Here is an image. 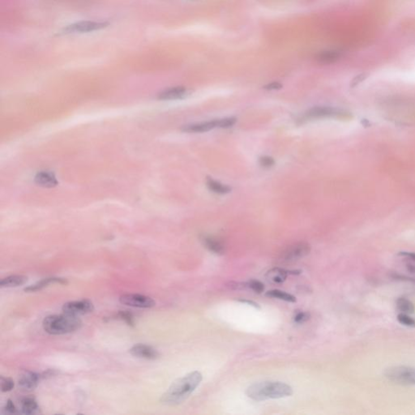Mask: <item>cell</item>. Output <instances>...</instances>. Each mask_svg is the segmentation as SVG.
I'll return each instance as SVG.
<instances>
[{
  "mask_svg": "<svg viewBox=\"0 0 415 415\" xmlns=\"http://www.w3.org/2000/svg\"><path fill=\"white\" fill-rule=\"evenodd\" d=\"M202 375L193 371L174 381L168 390L160 398V402L166 406H178L185 402L202 381Z\"/></svg>",
  "mask_w": 415,
  "mask_h": 415,
  "instance_id": "cell-1",
  "label": "cell"
},
{
  "mask_svg": "<svg viewBox=\"0 0 415 415\" xmlns=\"http://www.w3.org/2000/svg\"><path fill=\"white\" fill-rule=\"evenodd\" d=\"M246 394L254 401L261 402L290 397L293 394V389L290 385L282 382L264 381L248 387Z\"/></svg>",
  "mask_w": 415,
  "mask_h": 415,
  "instance_id": "cell-2",
  "label": "cell"
},
{
  "mask_svg": "<svg viewBox=\"0 0 415 415\" xmlns=\"http://www.w3.org/2000/svg\"><path fill=\"white\" fill-rule=\"evenodd\" d=\"M43 328L50 335H63L76 332L82 326V321L72 315H53L46 317L43 322Z\"/></svg>",
  "mask_w": 415,
  "mask_h": 415,
  "instance_id": "cell-3",
  "label": "cell"
},
{
  "mask_svg": "<svg viewBox=\"0 0 415 415\" xmlns=\"http://www.w3.org/2000/svg\"><path fill=\"white\" fill-rule=\"evenodd\" d=\"M387 379L403 386H415V368L407 366L391 367L384 371Z\"/></svg>",
  "mask_w": 415,
  "mask_h": 415,
  "instance_id": "cell-4",
  "label": "cell"
},
{
  "mask_svg": "<svg viewBox=\"0 0 415 415\" xmlns=\"http://www.w3.org/2000/svg\"><path fill=\"white\" fill-rule=\"evenodd\" d=\"M237 119L234 117L224 118V119H214L212 121L199 123V124H189L183 128L184 132L186 133H205L208 131L213 130L214 128H228L234 125Z\"/></svg>",
  "mask_w": 415,
  "mask_h": 415,
  "instance_id": "cell-5",
  "label": "cell"
},
{
  "mask_svg": "<svg viewBox=\"0 0 415 415\" xmlns=\"http://www.w3.org/2000/svg\"><path fill=\"white\" fill-rule=\"evenodd\" d=\"M108 26H109V23L106 21L84 20V21L73 23L72 25L66 26L62 29L61 34H65V35L86 34V33H91V32L98 31V30L106 29Z\"/></svg>",
  "mask_w": 415,
  "mask_h": 415,
  "instance_id": "cell-6",
  "label": "cell"
},
{
  "mask_svg": "<svg viewBox=\"0 0 415 415\" xmlns=\"http://www.w3.org/2000/svg\"><path fill=\"white\" fill-rule=\"evenodd\" d=\"M311 251V246L305 242H299L290 245L280 255V261L282 262H294L308 256Z\"/></svg>",
  "mask_w": 415,
  "mask_h": 415,
  "instance_id": "cell-7",
  "label": "cell"
},
{
  "mask_svg": "<svg viewBox=\"0 0 415 415\" xmlns=\"http://www.w3.org/2000/svg\"><path fill=\"white\" fill-rule=\"evenodd\" d=\"M349 113L345 110L331 106H315L306 112V119H321V118H347Z\"/></svg>",
  "mask_w": 415,
  "mask_h": 415,
  "instance_id": "cell-8",
  "label": "cell"
},
{
  "mask_svg": "<svg viewBox=\"0 0 415 415\" xmlns=\"http://www.w3.org/2000/svg\"><path fill=\"white\" fill-rule=\"evenodd\" d=\"M119 302L124 305L133 308H151L156 305L155 301L150 297L139 294H126L119 297Z\"/></svg>",
  "mask_w": 415,
  "mask_h": 415,
  "instance_id": "cell-9",
  "label": "cell"
},
{
  "mask_svg": "<svg viewBox=\"0 0 415 415\" xmlns=\"http://www.w3.org/2000/svg\"><path fill=\"white\" fill-rule=\"evenodd\" d=\"M62 310L65 314L78 317L92 312L94 310V306L89 299H81L66 303L63 304Z\"/></svg>",
  "mask_w": 415,
  "mask_h": 415,
  "instance_id": "cell-10",
  "label": "cell"
},
{
  "mask_svg": "<svg viewBox=\"0 0 415 415\" xmlns=\"http://www.w3.org/2000/svg\"><path fill=\"white\" fill-rule=\"evenodd\" d=\"M42 375L33 371H25L20 375L18 379V386L25 392H31L39 385Z\"/></svg>",
  "mask_w": 415,
  "mask_h": 415,
  "instance_id": "cell-11",
  "label": "cell"
},
{
  "mask_svg": "<svg viewBox=\"0 0 415 415\" xmlns=\"http://www.w3.org/2000/svg\"><path fill=\"white\" fill-rule=\"evenodd\" d=\"M129 353L134 357L148 360H155L160 356L159 352L156 349L145 344H137L133 346L129 350Z\"/></svg>",
  "mask_w": 415,
  "mask_h": 415,
  "instance_id": "cell-12",
  "label": "cell"
},
{
  "mask_svg": "<svg viewBox=\"0 0 415 415\" xmlns=\"http://www.w3.org/2000/svg\"><path fill=\"white\" fill-rule=\"evenodd\" d=\"M188 94V90L183 86H176V87L169 88L163 90L158 94V99L160 100H177L182 99Z\"/></svg>",
  "mask_w": 415,
  "mask_h": 415,
  "instance_id": "cell-13",
  "label": "cell"
},
{
  "mask_svg": "<svg viewBox=\"0 0 415 415\" xmlns=\"http://www.w3.org/2000/svg\"><path fill=\"white\" fill-rule=\"evenodd\" d=\"M203 244L209 251L216 255H223L226 251L224 243L213 236H203L201 238Z\"/></svg>",
  "mask_w": 415,
  "mask_h": 415,
  "instance_id": "cell-14",
  "label": "cell"
},
{
  "mask_svg": "<svg viewBox=\"0 0 415 415\" xmlns=\"http://www.w3.org/2000/svg\"><path fill=\"white\" fill-rule=\"evenodd\" d=\"M19 413L24 415H37L40 413V408L36 400L34 397H24L20 400Z\"/></svg>",
  "mask_w": 415,
  "mask_h": 415,
  "instance_id": "cell-15",
  "label": "cell"
},
{
  "mask_svg": "<svg viewBox=\"0 0 415 415\" xmlns=\"http://www.w3.org/2000/svg\"><path fill=\"white\" fill-rule=\"evenodd\" d=\"M54 283H58V284H62V285H67L68 284V280L64 278H61V277H47V278H44L43 280H39L38 282L35 283L34 285H29L28 287L25 288V292L39 291L42 290L44 288L47 287L48 285L54 284Z\"/></svg>",
  "mask_w": 415,
  "mask_h": 415,
  "instance_id": "cell-16",
  "label": "cell"
},
{
  "mask_svg": "<svg viewBox=\"0 0 415 415\" xmlns=\"http://www.w3.org/2000/svg\"><path fill=\"white\" fill-rule=\"evenodd\" d=\"M34 180L38 185L44 187H53L58 184L55 175L50 171H40L37 174Z\"/></svg>",
  "mask_w": 415,
  "mask_h": 415,
  "instance_id": "cell-17",
  "label": "cell"
},
{
  "mask_svg": "<svg viewBox=\"0 0 415 415\" xmlns=\"http://www.w3.org/2000/svg\"><path fill=\"white\" fill-rule=\"evenodd\" d=\"M28 281V277L25 275H11L2 278L0 281V287H17L24 285Z\"/></svg>",
  "mask_w": 415,
  "mask_h": 415,
  "instance_id": "cell-18",
  "label": "cell"
},
{
  "mask_svg": "<svg viewBox=\"0 0 415 415\" xmlns=\"http://www.w3.org/2000/svg\"><path fill=\"white\" fill-rule=\"evenodd\" d=\"M289 271L280 269V268H274L268 272L266 274V278L270 282L274 284H281L285 281L287 277Z\"/></svg>",
  "mask_w": 415,
  "mask_h": 415,
  "instance_id": "cell-19",
  "label": "cell"
},
{
  "mask_svg": "<svg viewBox=\"0 0 415 415\" xmlns=\"http://www.w3.org/2000/svg\"><path fill=\"white\" fill-rule=\"evenodd\" d=\"M341 56V52L338 51V50H326V51L319 53L316 58H317L319 63L327 64V63H334L336 61L338 60Z\"/></svg>",
  "mask_w": 415,
  "mask_h": 415,
  "instance_id": "cell-20",
  "label": "cell"
},
{
  "mask_svg": "<svg viewBox=\"0 0 415 415\" xmlns=\"http://www.w3.org/2000/svg\"><path fill=\"white\" fill-rule=\"evenodd\" d=\"M206 184L209 190L214 192V193L224 195V194L229 193V192L231 191V186L218 182V181H216V180H213L212 178H207Z\"/></svg>",
  "mask_w": 415,
  "mask_h": 415,
  "instance_id": "cell-21",
  "label": "cell"
},
{
  "mask_svg": "<svg viewBox=\"0 0 415 415\" xmlns=\"http://www.w3.org/2000/svg\"><path fill=\"white\" fill-rule=\"evenodd\" d=\"M396 306L400 313L411 315L415 312V308L414 303L411 300L406 298H399L397 299Z\"/></svg>",
  "mask_w": 415,
  "mask_h": 415,
  "instance_id": "cell-22",
  "label": "cell"
},
{
  "mask_svg": "<svg viewBox=\"0 0 415 415\" xmlns=\"http://www.w3.org/2000/svg\"><path fill=\"white\" fill-rule=\"evenodd\" d=\"M265 295L270 297V298H273V299H280V300L285 301V302H289V303H295L296 302L295 297L293 296L292 294H288L286 292L281 291V290H270V291H268Z\"/></svg>",
  "mask_w": 415,
  "mask_h": 415,
  "instance_id": "cell-23",
  "label": "cell"
},
{
  "mask_svg": "<svg viewBox=\"0 0 415 415\" xmlns=\"http://www.w3.org/2000/svg\"><path fill=\"white\" fill-rule=\"evenodd\" d=\"M397 321L402 325L406 326L409 328H415V319L410 317V315L400 313L397 316Z\"/></svg>",
  "mask_w": 415,
  "mask_h": 415,
  "instance_id": "cell-24",
  "label": "cell"
},
{
  "mask_svg": "<svg viewBox=\"0 0 415 415\" xmlns=\"http://www.w3.org/2000/svg\"><path fill=\"white\" fill-rule=\"evenodd\" d=\"M115 318L124 321L125 323H128L129 326H134L135 324V321H134V317L131 312L128 311H120L115 315Z\"/></svg>",
  "mask_w": 415,
  "mask_h": 415,
  "instance_id": "cell-25",
  "label": "cell"
},
{
  "mask_svg": "<svg viewBox=\"0 0 415 415\" xmlns=\"http://www.w3.org/2000/svg\"><path fill=\"white\" fill-rule=\"evenodd\" d=\"M246 286L248 290H252V291L258 293V294H261L265 290L264 284L256 280H251L247 281V282H246Z\"/></svg>",
  "mask_w": 415,
  "mask_h": 415,
  "instance_id": "cell-26",
  "label": "cell"
},
{
  "mask_svg": "<svg viewBox=\"0 0 415 415\" xmlns=\"http://www.w3.org/2000/svg\"><path fill=\"white\" fill-rule=\"evenodd\" d=\"M0 382H1V391H2V393L10 392L14 388V381L11 378L1 376Z\"/></svg>",
  "mask_w": 415,
  "mask_h": 415,
  "instance_id": "cell-27",
  "label": "cell"
},
{
  "mask_svg": "<svg viewBox=\"0 0 415 415\" xmlns=\"http://www.w3.org/2000/svg\"><path fill=\"white\" fill-rule=\"evenodd\" d=\"M18 413V408H16V406H15V404H14L11 400H8L6 402L4 407L2 408V414H8V415H12L13 414L14 415V414Z\"/></svg>",
  "mask_w": 415,
  "mask_h": 415,
  "instance_id": "cell-28",
  "label": "cell"
},
{
  "mask_svg": "<svg viewBox=\"0 0 415 415\" xmlns=\"http://www.w3.org/2000/svg\"><path fill=\"white\" fill-rule=\"evenodd\" d=\"M310 313L305 312H297L294 317V321L297 323H303L310 319Z\"/></svg>",
  "mask_w": 415,
  "mask_h": 415,
  "instance_id": "cell-29",
  "label": "cell"
},
{
  "mask_svg": "<svg viewBox=\"0 0 415 415\" xmlns=\"http://www.w3.org/2000/svg\"><path fill=\"white\" fill-rule=\"evenodd\" d=\"M260 164L264 168H270L275 164L274 158L270 156H264L260 158Z\"/></svg>",
  "mask_w": 415,
  "mask_h": 415,
  "instance_id": "cell-30",
  "label": "cell"
},
{
  "mask_svg": "<svg viewBox=\"0 0 415 415\" xmlns=\"http://www.w3.org/2000/svg\"><path fill=\"white\" fill-rule=\"evenodd\" d=\"M282 88V85L279 82H272L264 86V89L266 90H278Z\"/></svg>",
  "mask_w": 415,
  "mask_h": 415,
  "instance_id": "cell-31",
  "label": "cell"
},
{
  "mask_svg": "<svg viewBox=\"0 0 415 415\" xmlns=\"http://www.w3.org/2000/svg\"><path fill=\"white\" fill-rule=\"evenodd\" d=\"M238 301L242 303H247L248 305L252 306L254 308H260L258 303H255L253 301L247 300V299H238Z\"/></svg>",
  "mask_w": 415,
  "mask_h": 415,
  "instance_id": "cell-32",
  "label": "cell"
},
{
  "mask_svg": "<svg viewBox=\"0 0 415 415\" xmlns=\"http://www.w3.org/2000/svg\"><path fill=\"white\" fill-rule=\"evenodd\" d=\"M400 256H405L406 258H409L411 261H415V253H411V252H400Z\"/></svg>",
  "mask_w": 415,
  "mask_h": 415,
  "instance_id": "cell-33",
  "label": "cell"
},
{
  "mask_svg": "<svg viewBox=\"0 0 415 415\" xmlns=\"http://www.w3.org/2000/svg\"><path fill=\"white\" fill-rule=\"evenodd\" d=\"M414 261H411V262L407 263V265H406L407 270H408V271L412 273V274L415 273V264L414 263Z\"/></svg>",
  "mask_w": 415,
  "mask_h": 415,
  "instance_id": "cell-34",
  "label": "cell"
}]
</instances>
